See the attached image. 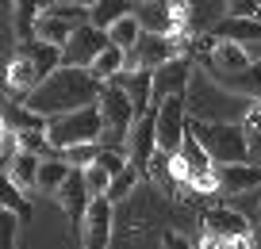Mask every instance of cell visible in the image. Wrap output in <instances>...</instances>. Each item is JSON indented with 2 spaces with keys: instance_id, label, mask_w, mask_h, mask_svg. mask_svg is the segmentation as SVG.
<instances>
[{
  "instance_id": "cell-1",
  "label": "cell",
  "mask_w": 261,
  "mask_h": 249,
  "mask_svg": "<svg viewBox=\"0 0 261 249\" xmlns=\"http://www.w3.org/2000/svg\"><path fill=\"white\" fill-rule=\"evenodd\" d=\"M104 89H108V85H104L92 69L62 65L54 77L42 80L31 96H23V104L31 107V112L46 115V119H58V115H69V112H81V107L100 104Z\"/></svg>"
},
{
  "instance_id": "cell-2",
  "label": "cell",
  "mask_w": 261,
  "mask_h": 249,
  "mask_svg": "<svg viewBox=\"0 0 261 249\" xmlns=\"http://www.w3.org/2000/svg\"><path fill=\"white\" fill-rule=\"evenodd\" d=\"M188 130L196 134V142L212 153L215 169H219V165H246V161H250L246 123H200V119H192Z\"/></svg>"
},
{
  "instance_id": "cell-3",
  "label": "cell",
  "mask_w": 261,
  "mask_h": 249,
  "mask_svg": "<svg viewBox=\"0 0 261 249\" xmlns=\"http://www.w3.org/2000/svg\"><path fill=\"white\" fill-rule=\"evenodd\" d=\"M46 138L58 153L73 150V146H100V138H104V115H100L96 104L81 107V112H69V115H58V119H50Z\"/></svg>"
},
{
  "instance_id": "cell-4",
  "label": "cell",
  "mask_w": 261,
  "mask_h": 249,
  "mask_svg": "<svg viewBox=\"0 0 261 249\" xmlns=\"http://www.w3.org/2000/svg\"><path fill=\"white\" fill-rule=\"evenodd\" d=\"M154 107H158V146L169 157H177L188 138V100L169 96V100H154Z\"/></svg>"
},
{
  "instance_id": "cell-5",
  "label": "cell",
  "mask_w": 261,
  "mask_h": 249,
  "mask_svg": "<svg viewBox=\"0 0 261 249\" xmlns=\"http://www.w3.org/2000/svg\"><path fill=\"white\" fill-rule=\"evenodd\" d=\"M173 58H180V39L177 35H150L142 31L139 46L127 54V73H139V69H162V65H169Z\"/></svg>"
},
{
  "instance_id": "cell-6",
  "label": "cell",
  "mask_w": 261,
  "mask_h": 249,
  "mask_svg": "<svg viewBox=\"0 0 261 249\" xmlns=\"http://www.w3.org/2000/svg\"><path fill=\"white\" fill-rule=\"evenodd\" d=\"M100 115H104V134H112L115 142H127L130 127L139 123V112H135V104H130V96L119 89V85H108L104 96H100Z\"/></svg>"
},
{
  "instance_id": "cell-7",
  "label": "cell",
  "mask_w": 261,
  "mask_h": 249,
  "mask_svg": "<svg viewBox=\"0 0 261 249\" xmlns=\"http://www.w3.org/2000/svg\"><path fill=\"white\" fill-rule=\"evenodd\" d=\"M158 150H162V146H158V107H150V112L130 127V134H127V157H130V165L146 177L150 161L158 157Z\"/></svg>"
},
{
  "instance_id": "cell-8",
  "label": "cell",
  "mask_w": 261,
  "mask_h": 249,
  "mask_svg": "<svg viewBox=\"0 0 261 249\" xmlns=\"http://www.w3.org/2000/svg\"><path fill=\"white\" fill-rule=\"evenodd\" d=\"M108 46H112V35L100 31V27H92V23H85V27H77V31H73V39L65 42L62 54H65V65L92 69V62H96Z\"/></svg>"
},
{
  "instance_id": "cell-9",
  "label": "cell",
  "mask_w": 261,
  "mask_h": 249,
  "mask_svg": "<svg viewBox=\"0 0 261 249\" xmlns=\"http://www.w3.org/2000/svg\"><path fill=\"white\" fill-rule=\"evenodd\" d=\"M204 234L227 241V245H246V241H253L250 218H242L238 211H230V207H207L204 211Z\"/></svg>"
},
{
  "instance_id": "cell-10",
  "label": "cell",
  "mask_w": 261,
  "mask_h": 249,
  "mask_svg": "<svg viewBox=\"0 0 261 249\" xmlns=\"http://www.w3.org/2000/svg\"><path fill=\"white\" fill-rule=\"evenodd\" d=\"M112 226H115V203L108 200V196L92 200L89 215H85V226H81L85 249H108V241H112Z\"/></svg>"
},
{
  "instance_id": "cell-11",
  "label": "cell",
  "mask_w": 261,
  "mask_h": 249,
  "mask_svg": "<svg viewBox=\"0 0 261 249\" xmlns=\"http://www.w3.org/2000/svg\"><path fill=\"white\" fill-rule=\"evenodd\" d=\"M135 16H139V23H142V31H150V35H177L180 39V31H185V12H173L165 0H154V4H139L135 8Z\"/></svg>"
},
{
  "instance_id": "cell-12",
  "label": "cell",
  "mask_w": 261,
  "mask_h": 249,
  "mask_svg": "<svg viewBox=\"0 0 261 249\" xmlns=\"http://www.w3.org/2000/svg\"><path fill=\"white\" fill-rule=\"evenodd\" d=\"M188 80H192V62L185 54L173 58L169 65L154 69V100H169V96H185Z\"/></svg>"
},
{
  "instance_id": "cell-13",
  "label": "cell",
  "mask_w": 261,
  "mask_h": 249,
  "mask_svg": "<svg viewBox=\"0 0 261 249\" xmlns=\"http://www.w3.org/2000/svg\"><path fill=\"white\" fill-rule=\"evenodd\" d=\"M212 42H238V46H253L261 42V16L257 19H234V16H223L219 23L207 31Z\"/></svg>"
},
{
  "instance_id": "cell-14",
  "label": "cell",
  "mask_w": 261,
  "mask_h": 249,
  "mask_svg": "<svg viewBox=\"0 0 261 249\" xmlns=\"http://www.w3.org/2000/svg\"><path fill=\"white\" fill-rule=\"evenodd\" d=\"M58 203H62V211L73 218V223L85 226V215H89V207H92V192H89V184H85V173L73 169V177L65 180L62 192H58Z\"/></svg>"
},
{
  "instance_id": "cell-15",
  "label": "cell",
  "mask_w": 261,
  "mask_h": 249,
  "mask_svg": "<svg viewBox=\"0 0 261 249\" xmlns=\"http://www.w3.org/2000/svg\"><path fill=\"white\" fill-rule=\"evenodd\" d=\"M112 85H119V89L130 96V104H135L139 119L150 112V107H154V73H150V69H139V73H119Z\"/></svg>"
},
{
  "instance_id": "cell-16",
  "label": "cell",
  "mask_w": 261,
  "mask_h": 249,
  "mask_svg": "<svg viewBox=\"0 0 261 249\" xmlns=\"http://www.w3.org/2000/svg\"><path fill=\"white\" fill-rule=\"evenodd\" d=\"M250 54L238 42H212L207 46V73H242L250 69Z\"/></svg>"
},
{
  "instance_id": "cell-17",
  "label": "cell",
  "mask_w": 261,
  "mask_h": 249,
  "mask_svg": "<svg viewBox=\"0 0 261 249\" xmlns=\"http://www.w3.org/2000/svg\"><path fill=\"white\" fill-rule=\"evenodd\" d=\"M19 58H27V62L39 69V77L46 80V77H54L58 69L65 65V54H62V46H50V42H42V39H35V42H23V46L16 50Z\"/></svg>"
},
{
  "instance_id": "cell-18",
  "label": "cell",
  "mask_w": 261,
  "mask_h": 249,
  "mask_svg": "<svg viewBox=\"0 0 261 249\" xmlns=\"http://www.w3.org/2000/svg\"><path fill=\"white\" fill-rule=\"evenodd\" d=\"M215 180H219V192H250V188H261V165H253V161H246V165H219Z\"/></svg>"
},
{
  "instance_id": "cell-19",
  "label": "cell",
  "mask_w": 261,
  "mask_h": 249,
  "mask_svg": "<svg viewBox=\"0 0 261 249\" xmlns=\"http://www.w3.org/2000/svg\"><path fill=\"white\" fill-rule=\"evenodd\" d=\"M39 19H42L39 0H12V35L19 39V46L39 39Z\"/></svg>"
},
{
  "instance_id": "cell-20",
  "label": "cell",
  "mask_w": 261,
  "mask_h": 249,
  "mask_svg": "<svg viewBox=\"0 0 261 249\" xmlns=\"http://www.w3.org/2000/svg\"><path fill=\"white\" fill-rule=\"evenodd\" d=\"M4 127L16 130V134H31V130H46L50 119L39 115V112H31L23 100H8V104H4Z\"/></svg>"
},
{
  "instance_id": "cell-21",
  "label": "cell",
  "mask_w": 261,
  "mask_h": 249,
  "mask_svg": "<svg viewBox=\"0 0 261 249\" xmlns=\"http://www.w3.org/2000/svg\"><path fill=\"white\" fill-rule=\"evenodd\" d=\"M127 16H135V4H130V0H96L92 12H89V23L100 27V31H112V27L119 23V19H127Z\"/></svg>"
},
{
  "instance_id": "cell-22",
  "label": "cell",
  "mask_w": 261,
  "mask_h": 249,
  "mask_svg": "<svg viewBox=\"0 0 261 249\" xmlns=\"http://www.w3.org/2000/svg\"><path fill=\"white\" fill-rule=\"evenodd\" d=\"M39 169H42V157H39V153H19L16 165H12L4 177L27 192V188H39Z\"/></svg>"
},
{
  "instance_id": "cell-23",
  "label": "cell",
  "mask_w": 261,
  "mask_h": 249,
  "mask_svg": "<svg viewBox=\"0 0 261 249\" xmlns=\"http://www.w3.org/2000/svg\"><path fill=\"white\" fill-rule=\"evenodd\" d=\"M73 177V165L69 161H62V157H46L42 161V169H39V188L42 192H62V184Z\"/></svg>"
},
{
  "instance_id": "cell-24",
  "label": "cell",
  "mask_w": 261,
  "mask_h": 249,
  "mask_svg": "<svg viewBox=\"0 0 261 249\" xmlns=\"http://www.w3.org/2000/svg\"><path fill=\"white\" fill-rule=\"evenodd\" d=\"M73 31H77V27L69 23V19H58V16H50V12H42V19H39V39L42 42L65 50V42L73 39Z\"/></svg>"
},
{
  "instance_id": "cell-25",
  "label": "cell",
  "mask_w": 261,
  "mask_h": 249,
  "mask_svg": "<svg viewBox=\"0 0 261 249\" xmlns=\"http://www.w3.org/2000/svg\"><path fill=\"white\" fill-rule=\"evenodd\" d=\"M92 73H96L104 85H112L119 73H127V50H119V46H108L104 54L92 62Z\"/></svg>"
},
{
  "instance_id": "cell-26",
  "label": "cell",
  "mask_w": 261,
  "mask_h": 249,
  "mask_svg": "<svg viewBox=\"0 0 261 249\" xmlns=\"http://www.w3.org/2000/svg\"><path fill=\"white\" fill-rule=\"evenodd\" d=\"M142 184H146V177H142V173L130 165V169H123L119 177L112 180V188H108V200H112V203H123V200H130V196L139 192Z\"/></svg>"
},
{
  "instance_id": "cell-27",
  "label": "cell",
  "mask_w": 261,
  "mask_h": 249,
  "mask_svg": "<svg viewBox=\"0 0 261 249\" xmlns=\"http://www.w3.org/2000/svg\"><path fill=\"white\" fill-rule=\"evenodd\" d=\"M112 46H119V50H135L139 46V39H142V23H139V16H127V19H119V23L112 27Z\"/></svg>"
},
{
  "instance_id": "cell-28",
  "label": "cell",
  "mask_w": 261,
  "mask_h": 249,
  "mask_svg": "<svg viewBox=\"0 0 261 249\" xmlns=\"http://www.w3.org/2000/svg\"><path fill=\"white\" fill-rule=\"evenodd\" d=\"M0 200H4V211H12L19 223H27V218H31V200H27L23 188L12 184L8 177H4V188H0Z\"/></svg>"
},
{
  "instance_id": "cell-29",
  "label": "cell",
  "mask_w": 261,
  "mask_h": 249,
  "mask_svg": "<svg viewBox=\"0 0 261 249\" xmlns=\"http://www.w3.org/2000/svg\"><path fill=\"white\" fill-rule=\"evenodd\" d=\"M96 165L108 173V177H119L123 169H130V157H127V150H115V146H100V153H96Z\"/></svg>"
},
{
  "instance_id": "cell-30",
  "label": "cell",
  "mask_w": 261,
  "mask_h": 249,
  "mask_svg": "<svg viewBox=\"0 0 261 249\" xmlns=\"http://www.w3.org/2000/svg\"><path fill=\"white\" fill-rule=\"evenodd\" d=\"M19 153H23V142H19V134L16 130H0V165H4V173L12 169V165H16V157Z\"/></svg>"
},
{
  "instance_id": "cell-31",
  "label": "cell",
  "mask_w": 261,
  "mask_h": 249,
  "mask_svg": "<svg viewBox=\"0 0 261 249\" xmlns=\"http://www.w3.org/2000/svg\"><path fill=\"white\" fill-rule=\"evenodd\" d=\"M96 153H100V146H73V150L58 153V157L69 161L77 173H85V169H92V165H96Z\"/></svg>"
},
{
  "instance_id": "cell-32",
  "label": "cell",
  "mask_w": 261,
  "mask_h": 249,
  "mask_svg": "<svg viewBox=\"0 0 261 249\" xmlns=\"http://www.w3.org/2000/svg\"><path fill=\"white\" fill-rule=\"evenodd\" d=\"M16 238H19V218L0 207V249H19Z\"/></svg>"
},
{
  "instance_id": "cell-33",
  "label": "cell",
  "mask_w": 261,
  "mask_h": 249,
  "mask_svg": "<svg viewBox=\"0 0 261 249\" xmlns=\"http://www.w3.org/2000/svg\"><path fill=\"white\" fill-rule=\"evenodd\" d=\"M246 134H250V161L261 165V112L253 107V115L246 119Z\"/></svg>"
},
{
  "instance_id": "cell-34",
  "label": "cell",
  "mask_w": 261,
  "mask_h": 249,
  "mask_svg": "<svg viewBox=\"0 0 261 249\" xmlns=\"http://www.w3.org/2000/svg\"><path fill=\"white\" fill-rule=\"evenodd\" d=\"M85 184H89L92 200H100V196H108V188H112V177H108L100 165H92V169H85Z\"/></svg>"
},
{
  "instance_id": "cell-35",
  "label": "cell",
  "mask_w": 261,
  "mask_h": 249,
  "mask_svg": "<svg viewBox=\"0 0 261 249\" xmlns=\"http://www.w3.org/2000/svg\"><path fill=\"white\" fill-rule=\"evenodd\" d=\"M227 16H234V19H257L261 16V0H227Z\"/></svg>"
},
{
  "instance_id": "cell-36",
  "label": "cell",
  "mask_w": 261,
  "mask_h": 249,
  "mask_svg": "<svg viewBox=\"0 0 261 249\" xmlns=\"http://www.w3.org/2000/svg\"><path fill=\"white\" fill-rule=\"evenodd\" d=\"M162 245H165V249H196V245H192V241H188V238H180V234H177V230H165V238H162Z\"/></svg>"
},
{
  "instance_id": "cell-37",
  "label": "cell",
  "mask_w": 261,
  "mask_h": 249,
  "mask_svg": "<svg viewBox=\"0 0 261 249\" xmlns=\"http://www.w3.org/2000/svg\"><path fill=\"white\" fill-rule=\"evenodd\" d=\"M65 4H77V8H89V12H92V4H96V0H65Z\"/></svg>"
},
{
  "instance_id": "cell-38",
  "label": "cell",
  "mask_w": 261,
  "mask_h": 249,
  "mask_svg": "<svg viewBox=\"0 0 261 249\" xmlns=\"http://www.w3.org/2000/svg\"><path fill=\"white\" fill-rule=\"evenodd\" d=\"M39 4H42V12H50L54 4H62V0H39Z\"/></svg>"
},
{
  "instance_id": "cell-39",
  "label": "cell",
  "mask_w": 261,
  "mask_h": 249,
  "mask_svg": "<svg viewBox=\"0 0 261 249\" xmlns=\"http://www.w3.org/2000/svg\"><path fill=\"white\" fill-rule=\"evenodd\" d=\"M130 4H135V8H139V4H154V0H130Z\"/></svg>"
},
{
  "instance_id": "cell-40",
  "label": "cell",
  "mask_w": 261,
  "mask_h": 249,
  "mask_svg": "<svg viewBox=\"0 0 261 249\" xmlns=\"http://www.w3.org/2000/svg\"><path fill=\"white\" fill-rule=\"evenodd\" d=\"M257 112H261V100H257Z\"/></svg>"
}]
</instances>
